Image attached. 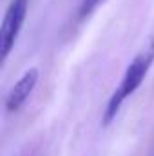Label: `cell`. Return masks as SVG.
<instances>
[{
	"mask_svg": "<svg viewBox=\"0 0 154 156\" xmlns=\"http://www.w3.org/2000/svg\"><path fill=\"white\" fill-rule=\"evenodd\" d=\"M27 9H29V0H11L5 9L2 27H0V58H2V62L9 56V53L13 51V47L18 40V35H20L22 26L27 16Z\"/></svg>",
	"mask_w": 154,
	"mask_h": 156,
	"instance_id": "2",
	"label": "cell"
},
{
	"mask_svg": "<svg viewBox=\"0 0 154 156\" xmlns=\"http://www.w3.org/2000/svg\"><path fill=\"white\" fill-rule=\"evenodd\" d=\"M37 82H38V69L37 67L27 69L18 78V82L9 89V93L5 96V111L7 113H16L27 102V98L31 96Z\"/></svg>",
	"mask_w": 154,
	"mask_h": 156,
	"instance_id": "3",
	"label": "cell"
},
{
	"mask_svg": "<svg viewBox=\"0 0 154 156\" xmlns=\"http://www.w3.org/2000/svg\"><path fill=\"white\" fill-rule=\"evenodd\" d=\"M152 64H154V38L149 40L136 53V56L129 62V66L125 67L121 82L118 83L116 91L107 102V107H105V113H103V125H109L116 118V115L120 113L123 102L138 91V87L143 83V80L147 76L149 69L152 67Z\"/></svg>",
	"mask_w": 154,
	"mask_h": 156,
	"instance_id": "1",
	"label": "cell"
},
{
	"mask_svg": "<svg viewBox=\"0 0 154 156\" xmlns=\"http://www.w3.org/2000/svg\"><path fill=\"white\" fill-rule=\"evenodd\" d=\"M100 2H102V0H82V4H80V7H78V18L89 16V15L98 7Z\"/></svg>",
	"mask_w": 154,
	"mask_h": 156,
	"instance_id": "4",
	"label": "cell"
}]
</instances>
